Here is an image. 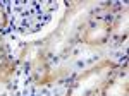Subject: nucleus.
<instances>
[{
  "mask_svg": "<svg viewBox=\"0 0 129 96\" xmlns=\"http://www.w3.org/2000/svg\"><path fill=\"white\" fill-rule=\"evenodd\" d=\"M115 69L117 65L110 60H102L91 65L72 81L67 89V96H95L96 93L103 91L107 82L115 74Z\"/></svg>",
  "mask_w": 129,
  "mask_h": 96,
  "instance_id": "obj_1",
  "label": "nucleus"
},
{
  "mask_svg": "<svg viewBox=\"0 0 129 96\" xmlns=\"http://www.w3.org/2000/svg\"><path fill=\"white\" fill-rule=\"evenodd\" d=\"M110 36H112V24L107 21H96L86 28L81 39L86 45H103Z\"/></svg>",
  "mask_w": 129,
  "mask_h": 96,
  "instance_id": "obj_2",
  "label": "nucleus"
},
{
  "mask_svg": "<svg viewBox=\"0 0 129 96\" xmlns=\"http://www.w3.org/2000/svg\"><path fill=\"white\" fill-rule=\"evenodd\" d=\"M103 91L105 96H127V79L126 77H120L119 81L110 79Z\"/></svg>",
  "mask_w": 129,
  "mask_h": 96,
  "instance_id": "obj_3",
  "label": "nucleus"
},
{
  "mask_svg": "<svg viewBox=\"0 0 129 96\" xmlns=\"http://www.w3.org/2000/svg\"><path fill=\"white\" fill-rule=\"evenodd\" d=\"M10 67V58H9V50L5 45V39L0 34V72L4 70H9Z\"/></svg>",
  "mask_w": 129,
  "mask_h": 96,
  "instance_id": "obj_4",
  "label": "nucleus"
},
{
  "mask_svg": "<svg viewBox=\"0 0 129 96\" xmlns=\"http://www.w3.org/2000/svg\"><path fill=\"white\" fill-rule=\"evenodd\" d=\"M7 24H9V19H7V16H5V12H4V9L0 7V29L7 28Z\"/></svg>",
  "mask_w": 129,
  "mask_h": 96,
  "instance_id": "obj_5",
  "label": "nucleus"
}]
</instances>
